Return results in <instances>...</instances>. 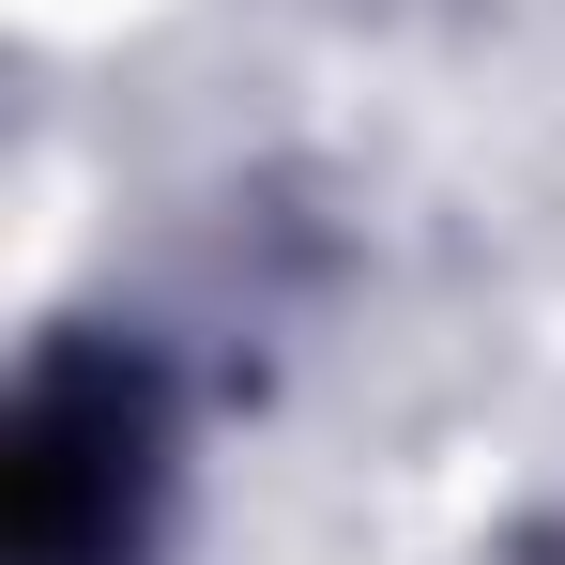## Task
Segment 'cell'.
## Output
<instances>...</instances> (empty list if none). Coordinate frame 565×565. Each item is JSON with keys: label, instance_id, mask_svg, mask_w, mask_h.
I'll return each instance as SVG.
<instances>
[{"label": "cell", "instance_id": "obj_1", "mask_svg": "<svg viewBox=\"0 0 565 565\" xmlns=\"http://www.w3.org/2000/svg\"><path fill=\"white\" fill-rule=\"evenodd\" d=\"M122 504H138V413H122V382H93V367L31 382V428H15V565H122Z\"/></svg>", "mask_w": 565, "mask_h": 565}]
</instances>
